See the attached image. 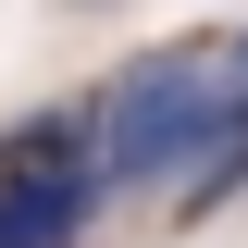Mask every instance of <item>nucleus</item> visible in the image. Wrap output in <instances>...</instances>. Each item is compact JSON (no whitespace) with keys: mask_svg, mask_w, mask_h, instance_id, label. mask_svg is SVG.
Wrapping results in <instances>:
<instances>
[{"mask_svg":"<svg viewBox=\"0 0 248 248\" xmlns=\"http://www.w3.org/2000/svg\"><path fill=\"white\" fill-rule=\"evenodd\" d=\"M223 124H236V62L223 50H161L99 112V174H186V161L223 149Z\"/></svg>","mask_w":248,"mask_h":248,"instance_id":"obj_1","label":"nucleus"},{"mask_svg":"<svg viewBox=\"0 0 248 248\" xmlns=\"http://www.w3.org/2000/svg\"><path fill=\"white\" fill-rule=\"evenodd\" d=\"M99 211V161H25V174L0 186V248H62V236H87Z\"/></svg>","mask_w":248,"mask_h":248,"instance_id":"obj_2","label":"nucleus"},{"mask_svg":"<svg viewBox=\"0 0 248 248\" xmlns=\"http://www.w3.org/2000/svg\"><path fill=\"white\" fill-rule=\"evenodd\" d=\"M62 149H87V124H75V112H50V124H13V137H0V161H62Z\"/></svg>","mask_w":248,"mask_h":248,"instance_id":"obj_3","label":"nucleus"}]
</instances>
